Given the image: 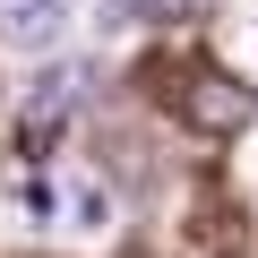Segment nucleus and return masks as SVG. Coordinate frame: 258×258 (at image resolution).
Wrapping results in <instances>:
<instances>
[{"label": "nucleus", "mask_w": 258, "mask_h": 258, "mask_svg": "<svg viewBox=\"0 0 258 258\" xmlns=\"http://www.w3.org/2000/svg\"><path fill=\"white\" fill-rule=\"evenodd\" d=\"M181 103H189V120L207 129V138H241V129L258 120V86H241V78H215V69H198Z\"/></svg>", "instance_id": "f257e3e1"}, {"label": "nucleus", "mask_w": 258, "mask_h": 258, "mask_svg": "<svg viewBox=\"0 0 258 258\" xmlns=\"http://www.w3.org/2000/svg\"><path fill=\"white\" fill-rule=\"evenodd\" d=\"M69 35V0H0V43L9 52H52Z\"/></svg>", "instance_id": "f03ea898"}, {"label": "nucleus", "mask_w": 258, "mask_h": 258, "mask_svg": "<svg viewBox=\"0 0 258 258\" xmlns=\"http://www.w3.org/2000/svg\"><path fill=\"white\" fill-rule=\"evenodd\" d=\"M78 112V78L69 69H52L35 95H26V120H18V138H26V155H52V138H60V120Z\"/></svg>", "instance_id": "7ed1b4c3"}, {"label": "nucleus", "mask_w": 258, "mask_h": 258, "mask_svg": "<svg viewBox=\"0 0 258 258\" xmlns=\"http://www.w3.org/2000/svg\"><path fill=\"white\" fill-rule=\"evenodd\" d=\"M69 215H78L86 232H103V224H112V198H103L95 181H78V189H69Z\"/></svg>", "instance_id": "20e7f679"}, {"label": "nucleus", "mask_w": 258, "mask_h": 258, "mask_svg": "<svg viewBox=\"0 0 258 258\" xmlns=\"http://www.w3.org/2000/svg\"><path fill=\"white\" fill-rule=\"evenodd\" d=\"M138 18H164V26H181V18H198V0H138Z\"/></svg>", "instance_id": "39448f33"}]
</instances>
